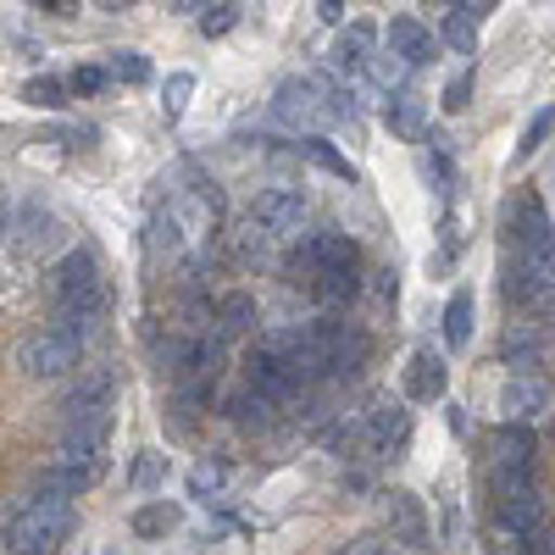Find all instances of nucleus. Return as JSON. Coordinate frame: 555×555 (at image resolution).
I'll list each match as a JSON object with an SVG mask.
<instances>
[{
	"mask_svg": "<svg viewBox=\"0 0 555 555\" xmlns=\"http://www.w3.org/2000/svg\"><path fill=\"white\" fill-rule=\"evenodd\" d=\"M51 295H56L62 322H95L106 311V278H101L95 256H89V250H67L51 267Z\"/></svg>",
	"mask_w": 555,
	"mask_h": 555,
	"instance_id": "nucleus-1",
	"label": "nucleus"
},
{
	"mask_svg": "<svg viewBox=\"0 0 555 555\" xmlns=\"http://www.w3.org/2000/svg\"><path fill=\"white\" fill-rule=\"evenodd\" d=\"M73 533V500H39L28 494L12 522H7V550L12 555H51Z\"/></svg>",
	"mask_w": 555,
	"mask_h": 555,
	"instance_id": "nucleus-2",
	"label": "nucleus"
},
{
	"mask_svg": "<svg viewBox=\"0 0 555 555\" xmlns=\"http://www.w3.org/2000/svg\"><path fill=\"white\" fill-rule=\"evenodd\" d=\"M272 117L295 133H306V139H317V128H328L339 117V106H334L322 78H284L272 89Z\"/></svg>",
	"mask_w": 555,
	"mask_h": 555,
	"instance_id": "nucleus-3",
	"label": "nucleus"
},
{
	"mask_svg": "<svg viewBox=\"0 0 555 555\" xmlns=\"http://www.w3.org/2000/svg\"><path fill=\"white\" fill-rule=\"evenodd\" d=\"M78 350H83L78 328H34L17 345V366H23L28 378H62V373H73V366H78Z\"/></svg>",
	"mask_w": 555,
	"mask_h": 555,
	"instance_id": "nucleus-4",
	"label": "nucleus"
},
{
	"mask_svg": "<svg viewBox=\"0 0 555 555\" xmlns=\"http://www.w3.org/2000/svg\"><path fill=\"white\" fill-rule=\"evenodd\" d=\"M106 428H112V416H106V423H67L62 439H56V461H51V467H62V473H73V478L89 483V478L101 473Z\"/></svg>",
	"mask_w": 555,
	"mask_h": 555,
	"instance_id": "nucleus-5",
	"label": "nucleus"
},
{
	"mask_svg": "<svg viewBox=\"0 0 555 555\" xmlns=\"http://www.w3.org/2000/svg\"><path fill=\"white\" fill-rule=\"evenodd\" d=\"M311 278H322V272H356V261H361V250H356V240L350 234H339V228H311V234L300 240V256H295Z\"/></svg>",
	"mask_w": 555,
	"mask_h": 555,
	"instance_id": "nucleus-6",
	"label": "nucleus"
},
{
	"mask_svg": "<svg viewBox=\"0 0 555 555\" xmlns=\"http://www.w3.org/2000/svg\"><path fill=\"white\" fill-rule=\"evenodd\" d=\"M112 395H117V373H112V366H83L78 384L67 389V423H106V416H112Z\"/></svg>",
	"mask_w": 555,
	"mask_h": 555,
	"instance_id": "nucleus-7",
	"label": "nucleus"
},
{
	"mask_svg": "<svg viewBox=\"0 0 555 555\" xmlns=\"http://www.w3.org/2000/svg\"><path fill=\"white\" fill-rule=\"evenodd\" d=\"M317 339H322V356H328V373H339V378L361 373L366 356H373V339L356 322H317Z\"/></svg>",
	"mask_w": 555,
	"mask_h": 555,
	"instance_id": "nucleus-8",
	"label": "nucleus"
},
{
	"mask_svg": "<svg viewBox=\"0 0 555 555\" xmlns=\"http://www.w3.org/2000/svg\"><path fill=\"white\" fill-rule=\"evenodd\" d=\"M384 517H389V539L405 550H428V512L411 489H389L384 494Z\"/></svg>",
	"mask_w": 555,
	"mask_h": 555,
	"instance_id": "nucleus-9",
	"label": "nucleus"
},
{
	"mask_svg": "<svg viewBox=\"0 0 555 555\" xmlns=\"http://www.w3.org/2000/svg\"><path fill=\"white\" fill-rule=\"evenodd\" d=\"M250 217H261L278 240H289V234H300V222H306V195L289 190V183H278V190H261L256 195Z\"/></svg>",
	"mask_w": 555,
	"mask_h": 555,
	"instance_id": "nucleus-10",
	"label": "nucleus"
},
{
	"mask_svg": "<svg viewBox=\"0 0 555 555\" xmlns=\"http://www.w3.org/2000/svg\"><path fill=\"white\" fill-rule=\"evenodd\" d=\"M361 439H366V450H373V455H395V450H405V439H411V416H405V405H395V400L373 405V411H366V423H361Z\"/></svg>",
	"mask_w": 555,
	"mask_h": 555,
	"instance_id": "nucleus-11",
	"label": "nucleus"
},
{
	"mask_svg": "<svg viewBox=\"0 0 555 555\" xmlns=\"http://www.w3.org/2000/svg\"><path fill=\"white\" fill-rule=\"evenodd\" d=\"M550 405V384L544 378H505V389H500V416H505V423H512V428H522V423H533V416Z\"/></svg>",
	"mask_w": 555,
	"mask_h": 555,
	"instance_id": "nucleus-12",
	"label": "nucleus"
},
{
	"mask_svg": "<svg viewBox=\"0 0 555 555\" xmlns=\"http://www.w3.org/2000/svg\"><path fill=\"white\" fill-rule=\"evenodd\" d=\"M245 389H256L261 400H272V405H289L295 395H300V384H295V373L284 361H272V356H250V366H245Z\"/></svg>",
	"mask_w": 555,
	"mask_h": 555,
	"instance_id": "nucleus-13",
	"label": "nucleus"
},
{
	"mask_svg": "<svg viewBox=\"0 0 555 555\" xmlns=\"http://www.w3.org/2000/svg\"><path fill=\"white\" fill-rule=\"evenodd\" d=\"M444 389H450V366H444V356L416 350V356L405 361V395H411V400H444Z\"/></svg>",
	"mask_w": 555,
	"mask_h": 555,
	"instance_id": "nucleus-14",
	"label": "nucleus"
},
{
	"mask_svg": "<svg viewBox=\"0 0 555 555\" xmlns=\"http://www.w3.org/2000/svg\"><path fill=\"white\" fill-rule=\"evenodd\" d=\"M373 44H378V28H373V23H350V28H339L328 62H334L339 73H361L366 62H373Z\"/></svg>",
	"mask_w": 555,
	"mask_h": 555,
	"instance_id": "nucleus-15",
	"label": "nucleus"
},
{
	"mask_svg": "<svg viewBox=\"0 0 555 555\" xmlns=\"http://www.w3.org/2000/svg\"><path fill=\"white\" fill-rule=\"evenodd\" d=\"M234 256H240L245 267H272V261H278V234H272L261 217H240V228H234Z\"/></svg>",
	"mask_w": 555,
	"mask_h": 555,
	"instance_id": "nucleus-16",
	"label": "nucleus"
},
{
	"mask_svg": "<svg viewBox=\"0 0 555 555\" xmlns=\"http://www.w3.org/2000/svg\"><path fill=\"white\" fill-rule=\"evenodd\" d=\"M389 56H400L405 67H423L434 56V34L416 23V17H395L389 23Z\"/></svg>",
	"mask_w": 555,
	"mask_h": 555,
	"instance_id": "nucleus-17",
	"label": "nucleus"
},
{
	"mask_svg": "<svg viewBox=\"0 0 555 555\" xmlns=\"http://www.w3.org/2000/svg\"><path fill=\"white\" fill-rule=\"evenodd\" d=\"M494 473H533V434L505 423L494 434Z\"/></svg>",
	"mask_w": 555,
	"mask_h": 555,
	"instance_id": "nucleus-18",
	"label": "nucleus"
},
{
	"mask_svg": "<svg viewBox=\"0 0 555 555\" xmlns=\"http://www.w3.org/2000/svg\"><path fill=\"white\" fill-rule=\"evenodd\" d=\"M505 295H512V306H522L533 317H555V289L539 284V278H528L517 261H512V272H505Z\"/></svg>",
	"mask_w": 555,
	"mask_h": 555,
	"instance_id": "nucleus-19",
	"label": "nucleus"
},
{
	"mask_svg": "<svg viewBox=\"0 0 555 555\" xmlns=\"http://www.w3.org/2000/svg\"><path fill=\"white\" fill-rule=\"evenodd\" d=\"M483 12H489V7H473V0L450 7V17H444V28H439L450 51H461V56H473V51H478V23H483Z\"/></svg>",
	"mask_w": 555,
	"mask_h": 555,
	"instance_id": "nucleus-20",
	"label": "nucleus"
},
{
	"mask_svg": "<svg viewBox=\"0 0 555 555\" xmlns=\"http://www.w3.org/2000/svg\"><path fill=\"white\" fill-rule=\"evenodd\" d=\"M12 245L23 250V256H34V250H44V245H51L56 240V217H51V206H28L17 222H12Z\"/></svg>",
	"mask_w": 555,
	"mask_h": 555,
	"instance_id": "nucleus-21",
	"label": "nucleus"
},
{
	"mask_svg": "<svg viewBox=\"0 0 555 555\" xmlns=\"http://www.w3.org/2000/svg\"><path fill=\"white\" fill-rule=\"evenodd\" d=\"M500 356H505V366H539V356H544V339L533 334V322H512V328L500 334Z\"/></svg>",
	"mask_w": 555,
	"mask_h": 555,
	"instance_id": "nucleus-22",
	"label": "nucleus"
},
{
	"mask_svg": "<svg viewBox=\"0 0 555 555\" xmlns=\"http://www.w3.org/2000/svg\"><path fill=\"white\" fill-rule=\"evenodd\" d=\"M384 122H389L400 139H423L428 112H423V101H416V95H389V101H384Z\"/></svg>",
	"mask_w": 555,
	"mask_h": 555,
	"instance_id": "nucleus-23",
	"label": "nucleus"
},
{
	"mask_svg": "<svg viewBox=\"0 0 555 555\" xmlns=\"http://www.w3.org/2000/svg\"><path fill=\"white\" fill-rule=\"evenodd\" d=\"M256 322H261V311H256L250 295L234 289V295H222V300H217V334H250Z\"/></svg>",
	"mask_w": 555,
	"mask_h": 555,
	"instance_id": "nucleus-24",
	"label": "nucleus"
},
{
	"mask_svg": "<svg viewBox=\"0 0 555 555\" xmlns=\"http://www.w3.org/2000/svg\"><path fill=\"white\" fill-rule=\"evenodd\" d=\"M444 339H450V350H461L473 339V295L467 289H455L450 306H444Z\"/></svg>",
	"mask_w": 555,
	"mask_h": 555,
	"instance_id": "nucleus-25",
	"label": "nucleus"
},
{
	"mask_svg": "<svg viewBox=\"0 0 555 555\" xmlns=\"http://www.w3.org/2000/svg\"><path fill=\"white\" fill-rule=\"evenodd\" d=\"M172 528H178V505H167V500H151V505H139V512H133V533L139 539H162Z\"/></svg>",
	"mask_w": 555,
	"mask_h": 555,
	"instance_id": "nucleus-26",
	"label": "nucleus"
},
{
	"mask_svg": "<svg viewBox=\"0 0 555 555\" xmlns=\"http://www.w3.org/2000/svg\"><path fill=\"white\" fill-rule=\"evenodd\" d=\"M190 95H195V73H167V83H162V112H167V122H178L183 112H190Z\"/></svg>",
	"mask_w": 555,
	"mask_h": 555,
	"instance_id": "nucleus-27",
	"label": "nucleus"
},
{
	"mask_svg": "<svg viewBox=\"0 0 555 555\" xmlns=\"http://www.w3.org/2000/svg\"><path fill=\"white\" fill-rule=\"evenodd\" d=\"M183 240H190V234H183V217H178V211H162V217L151 222V250H156V256H178Z\"/></svg>",
	"mask_w": 555,
	"mask_h": 555,
	"instance_id": "nucleus-28",
	"label": "nucleus"
},
{
	"mask_svg": "<svg viewBox=\"0 0 555 555\" xmlns=\"http://www.w3.org/2000/svg\"><path fill=\"white\" fill-rule=\"evenodd\" d=\"M517 217H522V250H533V245H555V234H550V217H544V206H539L533 195L517 206Z\"/></svg>",
	"mask_w": 555,
	"mask_h": 555,
	"instance_id": "nucleus-29",
	"label": "nucleus"
},
{
	"mask_svg": "<svg viewBox=\"0 0 555 555\" xmlns=\"http://www.w3.org/2000/svg\"><path fill=\"white\" fill-rule=\"evenodd\" d=\"M67 89H73V83H62V78H28V83H23V101L56 112V106H67Z\"/></svg>",
	"mask_w": 555,
	"mask_h": 555,
	"instance_id": "nucleus-30",
	"label": "nucleus"
},
{
	"mask_svg": "<svg viewBox=\"0 0 555 555\" xmlns=\"http://www.w3.org/2000/svg\"><path fill=\"white\" fill-rule=\"evenodd\" d=\"M106 73H112V83H145L151 78V62L139 56V51H112L106 56Z\"/></svg>",
	"mask_w": 555,
	"mask_h": 555,
	"instance_id": "nucleus-31",
	"label": "nucleus"
},
{
	"mask_svg": "<svg viewBox=\"0 0 555 555\" xmlns=\"http://www.w3.org/2000/svg\"><path fill=\"white\" fill-rule=\"evenodd\" d=\"M300 151H306L317 167H328V172H339V178H356V167H350V162L328 145V139H322V133H317V139H300Z\"/></svg>",
	"mask_w": 555,
	"mask_h": 555,
	"instance_id": "nucleus-32",
	"label": "nucleus"
},
{
	"mask_svg": "<svg viewBox=\"0 0 555 555\" xmlns=\"http://www.w3.org/2000/svg\"><path fill=\"white\" fill-rule=\"evenodd\" d=\"M311 289L328 300V306H339V300L356 295V272H322V278H311Z\"/></svg>",
	"mask_w": 555,
	"mask_h": 555,
	"instance_id": "nucleus-33",
	"label": "nucleus"
},
{
	"mask_svg": "<svg viewBox=\"0 0 555 555\" xmlns=\"http://www.w3.org/2000/svg\"><path fill=\"white\" fill-rule=\"evenodd\" d=\"M162 478H167V455H156V450H145V455L133 461V473H128L133 489H156Z\"/></svg>",
	"mask_w": 555,
	"mask_h": 555,
	"instance_id": "nucleus-34",
	"label": "nucleus"
},
{
	"mask_svg": "<svg viewBox=\"0 0 555 555\" xmlns=\"http://www.w3.org/2000/svg\"><path fill=\"white\" fill-rule=\"evenodd\" d=\"M222 483H228V467H222V461H201V467L190 473V489H195L201 500H206V494H217Z\"/></svg>",
	"mask_w": 555,
	"mask_h": 555,
	"instance_id": "nucleus-35",
	"label": "nucleus"
},
{
	"mask_svg": "<svg viewBox=\"0 0 555 555\" xmlns=\"http://www.w3.org/2000/svg\"><path fill=\"white\" fill-rule=\"evenodd\" d=\"M234 23H240V7H206V12H201V34H206V39H222Z\"/></svg>",
	"mask_w": 555,
	"mask_h": 555,
	"instance_id": "nucleus-36",
	"label": "nucleus"
},
{
	"mask_svg": "<svg viewBox=\"0 0 555 555\" xmlns=\"http://www.w3.org/2000/svg\"><path fill=\"white\" fill-rule=\"evenodd\" d=\"M234 416H240V423H256V428H261L267 416H272V400H261L256 389H245V395L234 400Z\"/></svg>",
	"mask_w": 555,
	"mask_h": 555,
	"instance_id": "nucleus-37",
	"label": "nucleus"
},
{
	"mask_svg": "<svg viewBox=\"0 0 555 555\" xmlns=\"http://www.w3.org/2000/svg\"><path fill=\"white\" fill-rule=\"evenodd\" d=\"M550 133H555V106H550V112H539V117L528 122V133H522V156H533Z\"/></svg>",
	"mask_w": 555,
	"mask_h": 555,
	"instance_id": "nucleus-38",
	"label": "nucleus"
},
{
	"mask_svg": "<svg viewBox=\"0 0 555 555\" xmlns=\"http://www.w3.org/2000/svg\"><path fill=\"white\" fill-rule=\"evenodd\" d=\"M467 101H473V73H455L444 83V112H467Z\"/></svg>",
	"mask_w": 555,
	"mask_h": 555,
	"instance_id": "nucleus-39",
	"label": "nucleus"
},
{
	"mask_svg": "<svg viewBox=\"0 0 555 555\" xmlns=\"http://www.w3.org/2000/svg\"><path fill=\"white\" fill-rule=\"evenodd\" d=\"M106 83H112L106 67H78V73H73V95H101Z\"/></svg>",
	"mask_w": 555,
	"mask_h": 555,
	"instance_id": "nucleus-40",
	"label": "nucleus"
},
{
	"mask_svg": "<svg viewBox=\"0 0 555 555\" xmlns=\"http://www.w3.org/2000/svg\"><path fill=\"white\" fill-rule=\"evenodd\" d=\"M405 73H411V67H405L400 56H378V62H373V78H378L384 89H400V78H405Z\"/></svg>",
	"mask_w": 555,
	"mask_h": 555,
	"instance_id": "nucleus-41",
	"label": "nucleus"
},
{
	"mask_svg": "<svg viewBox=\"0 0 555 555\" xmlns=\"http://www.w3.org/2000/svg\"><path fill=\"white\" fill-rule=\"evenodd\" d=\"M423 172H428L434 183H450V162H444V151H434V156H423Z\"/></svg>",
	"mask_w": 555,
	"mask_h": 555,
	"instance_id": "nucleus-42",
	"label": "nucleus"
},
{
	"mask_svg": "<svg viewBox=\"0 0 555 555\" xmlns=\"http://www.w3.org/2000/svg\"><path fill=\"white\" fill-rule=\"evenodd\" d=\"M7 234H12V190L0 183V240H7Z\"/></svg>",
	"mask_w": 555,
	"mask_h": 555,
	"instance_id": "nucleus-43",
	"label": "nucleus"
},
{
	"mask_svg": "<svg viewBox=\"0 0 555 555\" xmlns=\"http://www.w3.org/2000/svg\"><path fill=\"white\" fill-rule=\"evenodd\" d=\"M317 17H322V23H345V7H339V0H322Z\"/></svg>",
	"mask_w": 555,
	"mask_h": 555,
	"instance_id": "nucleus-44",
	"label": "nucleus"
},
{
	"mask_svg": "<svg viewBox=\"0 0 555 555\" xmlns=\"http://www.w3.org/2000/svg\"><path fill=\"white\" fill-rule=\"evenodd\" d=\"M345 555H389V550H384V544H378V539H361V544H350V550H345Z\"/></svg>",
	"mask_w": 555,
	"mask_h": 555,
	"instance_id": "nucleus-45",
	"label": "nucleus"
},
{
	"mask_svg": "<svg viewBox=\"0 0 555 555\" xmlns=\"http://www.w3.org/2000/svg\"><path fill=\"white\" fill-rule=\"evenodd\" d=\"M550 190H555V172H550Z\"/></svg>",
	"mask_w": 555,
	"mask_h": 555,
	"instance_id": "nucleus-46",
	"label": "nucleus"
}]
</instances>
